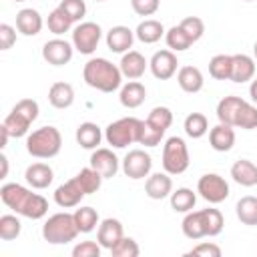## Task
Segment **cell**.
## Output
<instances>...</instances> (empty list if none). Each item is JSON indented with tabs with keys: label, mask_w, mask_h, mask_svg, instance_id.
<instances>
[{
	"label": "cell",
	"mask_w": 257,
	"mask_h": 257,
	"mask_svg": "<svg viewBox=\"0 0 257 257\" xmlns=\"http://www.w3.org/2000/svg\"><path fill=\"white\" fill-rule=\"evenodd\" d=\"M0 199L2 203L12 209L16 215H22L26 219H42L48 213V201L38 195L32 193L30 189L18 185V183H6L0 187Z\"/></svg>",
	"instance_id": "6da1fadb"
},
{
	"label": "cell",
	"mask_w": 257,
	"mask_h": 257,
	"mask_svg": "<svg viewBox=\"0 0 257 257\" xmlns=\"http://www.w3.org/2000/svg\"><path fill=\"white\" fill-rule=\"evenodd\" d=\"M217 118L223 124L229 126H237L243 131H253L257 128V106H253L251 102L243 100L241 96H225L219 100L217 104Z\"/></svg>",
	"instance_id": "7a4b0ae2"
},
{
	"label": "cell",
	"mask_w": 257,
	"mask_h": 257,
	"mask_svg": "<svg viewBox=\"0 0 257 257\" xmlns=\"http://www.w3.org/2000/svg\"><path fill=\"white\" fill-rule=\"evenodd\" d=\"M82 78L90 88H96L100 92H114L122 84V72L116 64H112L106 58H90L82 68Z\"/></svg>",
	"instance_id": "3957f363"
},
{
	"label": "cell",
	"mask_w": 257,
	"mask_h": 257,
	"mask_svg": "<svg viewBox=\"0 0 257 257\" xmlns=\"http://www.w3.org/2000/svg\"><path fill=\"white\" fill-rule=\"evenodd\" d=\"M225 219L219 209H201V211H189L185 213V219L181 223L183 235L187 239H203V237H215L223 231Z\"/></svg>",
	"instance_id": "277c9868"
},
{
	"label": "cell",
	"mask_w": 257,
	"mask_h": 257,
	"mask_svg": "<svg viewBox=\"0 0 257 257\" xmlns=\"http://www.w3.org/2000/svg\"><path fill=\"white\" fill-rule=\"evenodd\" d=\"M60 147H62V135L52 124L32 131L26 139V151L36 159H52L60 153Z\"/></svg>",
	"instance_id": "5b68a950"
},
{
	"label": "cell",
	"mask_w": 257,
	"mask_h": 257,
	"mask_svg": "<svg viewBox=\"0 0 257 257\" xmlns=\"http://www.w3.org/2000/svg\"><path fill=\"white\" fill-rule=\"evenodd\" d=\"M143 120L137 116H122L104 128V139L114 149H124L133 143H141Z\"/></svg>",
	"instance_id": "8992f818"
},
{
	"label": "cell",
	"mask_w": 257,
	"mask_h": 257,
	"mask_svg": "<svg viewBox=\"0 0 257 257\" xmlns=\"http://www.w3.org/2000/svg\"><path fill=\"white\" fill-rule=\"evenodd\" d=\"M78 227L74 223V215L70 213H54L50 215L42 225V237L50 245H64L76 239Z\"/></svg>",
	"instance_id": "52a82bcc"
},
{
	"label": "cell",
	"mask_w": 257,
	"mask_h": 257,
	"mask_svg": "<svg viewBox=\"0 0 257 257\" xmlns=\"http://www.w3.org/2000/svg\"><path fill=\"white\" fill-rule=\"evenodd\" d=\"M173 124V112L169 106H155L149 116L143 120V137H141V143L139 145H145V147H157L167 128Z\"/></svg>",
	"instance_id": "ba28073f"
},
{
	"label": "cell",
	"mask_w": 257,
	"mask_h": 257,
	"mask_svg": "<svg viewBox=\"0 0 257 257\" xmlns=\"http://www.w3.org/2000/svg\"><path fill=\"white\" fill-rule=\"evenodd\" d=\"M163 169L169 175H181L189 169V149L181 137H169L163 145Z\"/></svg>",
	"instance_id": "9c48e42d"
},
{
	"label": "cell",
	"mask_w": 257,
	"mask_h": 257,
	"mask_svg": "<svg viewBox=\"0 0 257 257\" xmlns=\"http://www.w3.org/2000/svg\"><path fill=\"white\" fill-rule=\"evenodd\" d=\"M197 193L211 205H219L229 197V183L217 173H205L197 181Z\"/></svg>",
	"instance_id": "30bf717a"
},
{
	"label": "cell",
	"mask_w": 257,
	"mask_h": 257,
	"mask_svg": "<svg viewBox=\"0 0 257 257\" xmlns=\"http://www.w3.org/2000/svg\"><path fill=\"white\" fill-rule=\"evenodd\" d=\"M102 38V30L96 22H80L72 30V46L80 54H92Z\"/></svg>",
	"instance_id": "8fae6325"
},
{
	"label": "cell",
	"mask_w": 257,
	"mask_h": 257,
	"mask_svg": "<svg viewBox=\"0 0 257 257\" xmlns=\"http://www.w3.org/2000/svg\"><path fill=\"white\" fill-rule=\"evenodd\" d=\"M151 169H153V159L143 149H133L122 159V173L128 179H133V181H139V179L149 177L151 175Z\"/></svg>",
	"instance_id": "7c38bea8"
},
{
	"label": "cell",
	"mask_w": 257,
	"mask_h": 257,
	"mask_svg": "<svg viewBox=\"0 0 257 257\" xmlns=\"http://www.w3.org/2000/svg\"><path fill=\"white\" fill-rule=\"evenodd\" d=\"M149 68L153 72L155 78L159 80H169L177 74V68H179V60H177V54L173 50H159L151 56L149 60Z\"/></svg>",
	"instance_id": "4fadbf2b"
},
{
	"label": "cell",
	"mask_w": 257,
	"mask_h": 257,
	"mask_svg": "<svg viewBox=\"0 0 257 257\" xmlns=\"http://www.w3.org/2000/svg\"><path fill=\"white\" fill-rule=\"evenodd\" d=\"M72 54H74V46L62 38H52V40L44 42V46H42V58L52 66L68 64L72 60Z\"/></svg>",
	"instance_id": "5bb4252c"
},
{
	"label": "cell",
	"mask_w": 257,
	"mask_h": 257,
	"mask_svg": "<svg viewBox=\"0 0 257 257\" xmlns=\"http://www.w3.org/2000/svg\"><path fill=\"white\" fill-rule=\"evenodd\" d=\"M86 197V193L82 191L80 183L76 181V177H72L70 181L62 183L60 187H56L54 191V203L62 209H70V207H76L80 205V201Z\"/></svg>",
	"instance_id": "9a60e30c"
},
{
	"label": "cell",
	"mask_w": 257,
	"mask_h": 257,
	"mask_svg": "<svg viewBox=\"0 0 257 257\" xmlns=\"http://www.w3.org/2000/svg\"><path fill=\"white\" fill-rule=\"evenodd\" d=\"M124 237V231H122V223L118 219H112V217H106L98 223V231H96V241L100 243L102 249H112L120 239Z\"/></svg>",
	"instance_id": "2e32d148"
},
{
	"label": "cell",
	"mask_w": 257,
	"mask_h": 257,
	"mask_svg": "<svg viewBox=\"0 0 257 257\" xmlns=\"http://www.w3.org/2000/svg\"><path fill=\"white\" fill-rule=\"evenodd\" d=\"M90 167L104 179H112L118 173V157L110 149H94L90 155Z\"/></svg>",
	"instance_id": "e0dca14e"
},
{
	"label": "cell",
	"mask_w": 257,
	"mask_h": 257,
	"mask_svg": "<svg viewBox=\"0 0 257 257\" xmlns=\"http://www.w3.org/2000/svg\"><path fill=\"white\" fill-rule=\"evenodd\" d=\"M135 30H131L128 26H112L108 32H106V46L108 50L112 52H118V54H124L133 48V42H135Z\"/></svg>",
	"instance_id": "ac0fdd59"
},
{
	"label": "cell",
	"mask_w": 257,
	"mask_h": 257,
	"mask_svg": "<svg viewBox=\"0 0 257 257\" xmlns=\"http://www.w3.org/2000/svg\"><path fill=\"white\" fill-rule=\"evenodd\" d=\"M118 68H120L122 76H126L128 80H137L145 74V70L149 68V62L139 50H128V52L122 54V58L118 62Z\"/></svg>",
	"instance_id": "d6986e66"
},
{
	"label": "cell",
	"mask_w": 257,
	"mask_h": 257,
	"mask_svg": "<svg viewBox=\"0 0 257 257\" xmlns=\"http://www.w3.org/2000/svg\"><path fill=\"white\" fill-rule=\"evenodd\" d=\"M145 193L149 199L161 201L167 199L173 193V181L169 177V173H153L147 177L145 181Z\"/></svg>",
	"instance_id": "ffe728a7"
},
{
	"label": "cell",
	"mask_w": 257,
	"mask_h": 257,
	"mask_svg": "<svg viewBox=\"0 0 257 257\" xmlns=\"http://www.w3.org/2000/svg\"><path fill=\"white\" fill-rule=\"evenodd\" d=\"M209 145L213 151L217 153H227L233 149L235 145V128L229 126V124H215L211 131H209Z\"/></svg>",
	"instance_id": "44dd1931"
},
{
	"label": "cell",
	"mask_w": 257,
	"mask_h": 257,
	"mask_svg": "<svg viewBox=\"0 0 257 257\" xmlns=\"http://www.w3.org/2000/svg\"><path fill=\"white\" fill-rule=\"evenodd\" d=\"M42 16L38 10L34 8H22L18 14H16V30L24 36H36L40 30H42Z\"/></svg>",
	"instance_id": "7402d4cb"
},
{
	"label": "cell",
	"mask_w": 257,
	"mask_h": 257,
	"mask_svg": "<svg viewBox=\"0 0 257 257\" xmlns=\"http://www.w3.org/2000/svg\"><path fill=\"white\" fill-rule=\"evenodd\" d=\"M24 179L32 189H46L54 179V171L46 163H32L30 167H26Z\"/></svg>",
	"instance_id": "603a6c76"
},
{
	"label": "cell",
	"mask_w": 257,
	"mask_h": 257,
	"mask_svg": "<svg viewBox=\"0 0 257 257\" xmlns=\"http://www.w3.org/2000/svg\"><path fill=\"white\" fill-rule=\"evenodd\" d=\"M231 177L241 187H255L257 185V165L249 159H239L231 165Z\"/></svg>",
	"instance_id": "cb8c5ba5"
},
{
	"label": "cell",
	"mask_w": 257,
	"mask_h": 257,
	"mask_svg": "<svg viewBox=\"0 0 257 257\" xmlns=\"http://www.w3.org/2000/svg\"><path fill=\"white\" fill-rule=\"evenodd\" d=\"M147 98V88L143 82L139 80H131L124 86H120V94L118 100L124 108H139Z\"/></svg>",
	"instance_id": "d4e9b609"
},
{
	"label": "cell",
	"mask_w": 257,
	"mask_h": 257,
	"mask_svg": "<svg viewBox=\"0 0 257 257\" xmlns=\"http://www.w3.org/2000/svg\"><path fill=\"white\" fill-rule=\"evenodd\" d=\"M177 82H179L181 90H185L189 94H195L203 88L205 78H203V72L197 66H181L179 72H177Z\"/></svg>",
	"instance_id": "484cf974"
},
{
	"label": "cell",
	"mask_w": 257,
	"mask_h": 257,
	"mask_svg": "<svg viewBox=\"0 0 257 257\" xmlns=\"http://www.w3.org/2000/svg\"><path fill=\"white\" fill-rule=\"evenodd\" d=\"M76 143L82 147V149H88V151H94L98 149L100 141H102V131L96 122H80L76 126Z\"/></svg>",
	"instance_id": "4316f807"
},
{
	"label": "cell",
	"mask_w": 257,
	"mask_h": 257,
	"mask_svg": "<svg viewBox=\"0 0 257 257\" xmlns=\"http://www.w3.org/2000/svg\"><path fill=\"white\" fill-rule=\"evenodd\" d=\"M255 76V58H251L249 54H233V72H231V80L237 84L249 82Z\"/></svg>",
	"instance_id": "83f0119b"
},
{
	"label": "cell",
	"mask_w": 257,
	"mask_h": 257,
	"mask_svg": "<svg viewBox=\"0 0 257 257\" xmlns=\"http://www.w3.org/2000/svg\"><path fill=\"white\" fill-rule=\"evenodd\" d=\"M48 102L54 108H68L74 102V88L68 82H54L48 88Z\"/></svg>",
	"instance_id": "f1b7e54d"
},
{
	"label": "cell",
	"mask_w": 257,
	"mask_h": 257,
	"mask_svg": "<svg viewBox=\"0 0 257 257\" xmlns=\"http://www.w3.org/2000/svg\"><path fill=\"white\" fill-rule=\"evenodd\" d=\"M135 36H137L143 44H155V42H159V40L165 36V26H163L159 20L147 18V20H143V22L137 26Z\"/></svg>",
	"instance_id": "f546056e"
},
{
	"label": "cell",
	"mask_w": 257,
	"mask_h": 257,
	"mask_svg": "<svg viewBox=\"0 0 257 257\" xmlns=\"http://www.w3.org/2000/svg\"><path fill=\"white\" fill-rule=\"evenodd\" d=\"M30 124H32V120H30L26 114H22L20 110H16V108H12V110L6 114V118L2 120V126H4V128L8 131V135L14 137V139L28 135Z\"/></svg>",
	"instance_id": "4dcf8cb0"
},
{
	"label": "cell",
	"mask_w": 257,
	"mask_h": 257,
	"mask_svg": "<svg viewBox=\"0 0 257 257\" xmlns=\"http://www.w3.org/2000/svg\"><path fill=\"white\" fill-rule=\"evenodd\" d=\"M233 72V54H215L209 60V74L215 80H231Z\"/></svg>",
	"instance_id": "1f68e13d"
},
{
	"label": "cell",
	"mask_w": 257,
	"mask_h": 257,
	"mask_svg": "<svg viewBox=\"0 0 257 257\" xmlns=\"http://www.w3.org/2000/svg\"><path fill=\"white\" fill-rule=\"evenodd\" d=\"M169 199H171V209L175 213H189L197 203V195L193 193V189H187V187H179L169 195Z\"/></svg>",
	"instance_id": "d6a6232c"
},
{
	"label": "cell",
	"mask_w": 257,
	"mask_h": 257,
	"mask_svg": "<svg viewBox=\"0 0 257 257\" xmlns=\"http://www.w3.org/2000/svg\"><path fill=\"white\" fill-rule=\"evenodd\" d=\"M235 213L243 225H251V227L257 225V197L253 195L241 197L235 205Z\"/></svg>",
	"instance_id": "836d02e7"
},
{
	"label": "cell",
	"mask_w": 257,
	"mask_h": 257,
	"mask_svg": "<svg viewBox=\"0 0 257 257\" xmlns=\"http://www.w3.org/2000/svg\"><path fill=\"white\" fill-rule=\"evenodd\" d=\"M183 128H185L187 137L201 139L209 131V120H207V116L203 112H191V114H187V118L183 122Z\"/></svg>",
	"instance_id": "e575fe53"
},
{
	"label": "cell",
	"mask_w": 257,
	"mask_h": 257,
	"mask_svg": "<svg viewBox=\"0 0 257 257\" xmlns=\"http://www.w3.org/2000/svg\"><path fill=\"white\" fill-rule=\"evenodd\" d=\"M46 24H48V30L52 32V34H56V36H60V34H64V32H68L70 28H72V18L60 8V6H56L50 14H48V18H46Z\"/></svg>",
	"instance_id": "d590c367"
},
{
	"label": "cell",
	"mask_w": 257,
	"mask_h": 257,
	"mask_svg": "<svg viewBox=\"0 0 257 257\" xmlns=\"http://www.w3.org/2000/svg\"><path fill=\"white\" fill-rule=\"evenodd\" d=\"M102 179H104V177H102L98 171H94L90 165L84 167V169H80V171L76 173V181L80 183V187H82V191H84L86 195L96 193V191L100 189V185H102Z\"/></svg>",
	"instance_id": "8d00e7d4"
},
{
	"label": "cell",
	"mask_w": 257,
	"mask_h": 257,
	"mask_svg": "<svg viewBox=\"0 0 257 257\" xmlns=\"http://www.w3.org/2000/svg\"><path fill=\"white\" fill-rule=\"evenodd\" d=\"M72 215H74V223H76V227H78L80 233H90V231H94L96 225L100 223L98 213H96V209H92V207H80V209H76Z\"/></svg>",
	"instance_id": "74e56055"
},
{
	"label": "cell",
	"mask_w": 257,
	"mask_h": 257,
	"mask_svg": "<svg viewBox=\"0 0 257 257\" xmlns=\"http://www.w3.org/2000/svg\"><path fill=\"white\" fill-rule=\"evenodd\" d=\"M165 40H167V46H169V50H173V52H183V50H187L191 44H193V40L189 38V34L177 24V26H171L167 32H165Z\"/></svg>",
	"instance_id": "f35d334b"
},
{
	"label": "cell",
	"mask_w": 257,
	"mask_h": 257,
	"mask_svg": "<svg viewBox=\"0 0 257 257\" xmlns=\"http://www.w3.org/2000/svg\"><path fill=\"white\" fill-rule=\"evenodd\" d=\"M22 223L16 215H2L0 217V239L2 241H12L20 235Z\"/></svg>",
	"instance_id": "ab89813d"
},
{
	"label": "cell",
	"mask_w": 257,
	"mask_h": 257,
	"mask_svg": "<svg viewBox=\"0 0 257 257\" xmlns=\"http://www.w3.org/2000/svg\"><path fill=\"white\" fill-rule=\"evenodd\" d=\"M139 253H141V247H139V243L133 237H122L110 249V255L112 257H139Z\"/></svg>",
	"instance_id": "60d3db41"
},
{
	"label": "cell",
	"mask_w": 257,
	"mask_h": 257,
	"mask_svg": "<svg viewBox=\"0 0 257 257\" xmlns=\"http://www.w3.org/2000/svg\"><path fill=\"white\" fill-rule=\"evenodd\" d=\"M179 26L189 34V38H191L193 42H197V40L205 34V22H203L199 16H187V18H183V20L179 22Z\"/></svg>",
	"instance_id": "b9f144b4"
},
{
	"label": "cell",
	"mask_w": 257,
	"mask_h": 257,
	"mask_svg": "<svg viewBox=\"0 0 257 257\" xmlns=\"http://www.w3.org/2000/svg\"><path fill=\"white\" fill-rule=\"evenodd\" d=\"M58 6L72 18V22H80V20L84 18V14H86V4H84V0H60Z\"/></svg>",
	"instance_id": "7bdbcfd3"
},
{
	"label": "cell",
	"mask_w": 257,
	"mask_h": 257,
	"mask_svg": "<svg viewBox=\"0 0 257 257\" xmlns=\"http://www.w3.org/2000/svg\"><path fill=\"white\" fill-rule=\"evenodd\" d=\"M100 243L98 241H80L72 249V257H100Z\"/></svg>",
	"instance_id": "ee69618b"
},
{
	"label": "cell",
	"mask_w": 257,
	"mask_h": 257,
	"mask_svg": "<svg viewBox=\"0 0 257 257\" xmlns=\"http://www.w3.org/2000/svg\"><path fill=\"white\" fill-rule=\"evenodd\" d=\"M131 6L139 16H153L159 10L161 0H131Z\"/></svg>",
	"instance_id": "f6af8a7d"
},
{
	"label": "cell",
	"mask_w": 257,
	"mask_h": 257,
	"mask_svg": "<svg viewBox=\"0 0 257 257\" xmlns=\"http://www.w3.org/2000/svg\"><path fill=\"white\" fill-rule=\"evenodd\" d=\"M16 42V28H12L10 24H0V50H8L12 48Z\"/></svg>",
	"instance_id": "bcb514c9"
},
{
	"label": "cell",
	"mask_w": 257,
	"mask_h": 257,
	"mask_svg": "<svg viewBox=\"0 0 257 257\" xmlns=\"http://www.w3.org/2000/svg\"><path fill=\"white\" fill-rule=\"evenodd\" d=\"M187 255H205V257H221V247L219 245H215V243H209V241H205V243H199V245H195Z\"/></svg>",
	"instance_id": "7dc6e473"
},
{
	"label": "cell",
	"mask_w": 257,
	"mask_h": 257,
	"mask_svg": "<svg viewBox=\"0 0 257 257\" xmlns=\"http://www.w3.org/2000/svg\"><path fill=\"white\" fill-rule=\"evenodd\" d=\"M0 165H2V173H0V179H6V177H8V159H6V155H4V153L0 155Z\"/></svg>",
	"instance_id": "c3c4849f"
},
{
	"label": "cell",
	"mask_w": 257,
	"mask_h": 257,
	"mask_svg": "<svg viewBox=\"0 0 257 257\" xmlns=\"http://www.w3.org/2000/svg\"><path fill=\"white\" fill-rule=\"evenodd\" d=\"M8 139H10V135H8V131L0 124V149H4L6 145H8Z\"/></svg>",
	"instance_id": "681fc988"
},
{
	"label": "cell",
	"mask_w": 257,
	"mask_h": 257,
	"mask_svg": "<svg viewBox=\"0 0 257 257\" xmlns=\"http://www.w3.org/2000/svg\"><path fill=\"white\" fill-rule=\"evenodd\" d=\"M249 96H251V100L257 104V78H253L251 84H249Z\"/></svg>",
	"instance_id": "f907efd6"
},
{
	"label": "cell",
	"mask_w": 257,
	"mask_h": 257,
	"mask_svg": "<svg viewBox=\"0 0 257 257\" xmlns=\"http://www.w3.org/2000/svg\"><path fill=\"white\" fill-rule=\"evenodd\" d=\"M253 56H255V62H257V40H255V44H253Z\"/></svg>",
	"instance_id": "816d5d0a"
},
{
	"label": "cell",
	"mask_w": 257,
	"mask_h": 257,
	"mask_svg": "<svg viewBox=\"0 0 257 257\" xmlns=\"http://www.w3.org/2000/svg\"><path fill=\"white\" fill-rule=\"evenodd\" d=\"M14 2H26V0H14Z\"/></svg>",
	"instance_id": "f5cc1de1"
},
{
	"label": "cell",
	"mask_w": 257,
	"mask_h": 257,
	"mask_svg": "<svg viewBox=\"0 0 257 257\" xmlns=\"http://www.w3.org/2000/svg\"><path fill=\"white\" fill-rule=\"evenodd\" d=\"M245 2H253V0H245Z\"/></svg>",
	"instance_id": "db71d44e"
},
{
	"label": "cell",
	"mask_w": 257,
	"mask_h": 257,
	"mask_svg": "<svg viewBox=\"0 0 257 257\" xmlns=\"http://www.w3.org/2000/svg\"><path fill=\"white\" fill-rule=\"evenodd\" d=\"M96 2H104V0H96Z\"/></svg>",
	"instance_id": "11a10c76"
}]
</instances>
